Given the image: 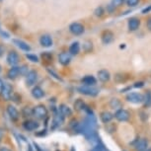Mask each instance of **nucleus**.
Wrapping results in <instances>:
<instances>
[{"instance_id": "5701e85b", "label": "nucleus", "mask_w": 151, "mask_h": 151, "mask_svg": "<svg viewBox=\"0 0 151 151\" xmlns=\"http://www.w3.org/2000/svg\"><path fill=\"white\" fill-rule=\"evenodd\" d=\"M100 119H101V121L103 122L104 124H108V122H110L114 119V115L112 113L105 111V112L101 113V115H100Z\"/></svg>"}, {"instance_id": "f8f14e48", "label": "nucleus", "mask_w": 151, "mask_h": 151, "mask_svg": "<svg viewBox=\"0 0 151 151\" xmlns=\"http://www.w3.org/2000/svg\"><path fill=\"white\" fill-rule=\"evenodd\" d=\"M127 27H129V30L132 31V32L138 30L139 27H140V20L136 18V17H132L127 21Z\"/></svg>"}, {"instance_id": "4c0bfd02", "label": "nucleus", "mask_w": 151, "mask_h": 151, "mask_svg": "<svg viewBox=\"0 0 151 151\" xmlns=\"http://www.w3.org/2000/svg\"><path fill=\"white\" fill-rule=\"evenodd\" d=\"M115 9H116V8L114 7V6H112V5H111V4H109V5H108V7H107V10L109 11L110 13H112L113 11H115Z\"/></svg>"}, {"instance_id": "20e7f679", "label": "nucleus", "mask_w": 151, "mask_h": 151, "mask_svg": "<svg viewBox=\"0 0 151 151\" xmlns=\"http://www.w3.org/2000/svg\"><path fill=\"white\" fill-rule=\"evenodd\" d=\"M69 32L75 36H80L85 32V27L78 22L71 23L69 25Z\"/></svg>"}, {"instance_id": "6e6552de", "label": "nucleus", "mask_w": 151, "mask_h": 151, "mask_svg": "<svg viewBox=\"0 0 151 151\" xmlns=\"http://www.w3.org/2000/svg\"><path fill=\"white\" fill-rule=\"evenodd\" d=\"M114 39H115V35L112 31L110 30H105L103 33L101 34V41L104 45H109L111 44Z\"/></svg>"}, {"instance_id": "4be33fe9", "label": "nucleus", "mask_w": 151, "mask_h": 151, "mask_svg": "<svg viewBox=\"0 0 151 151\" xmlns=\"http://www.w3.org/2000/svg\"><path fill=\"white\" fill-rule=\"evenodd\" d=\"M32 96L35 99H42L45 96V91L42 89L40 86H36L32 90Z\"/></svg>"}, {"instance_id": "bb28decb", "label": "nucleus", "mask_w": 151, "mask_h": 151, "mask_svg": "<svg viewBox=\"0 0 151 151\" xmlns=\"http://www.w3.org/2000/svg\"><path fill=\"white\" fill-rule=\"evenodd\" d=\"M110 106L112 109H118V108H119L122 106V103L119 101L118 99H113L112 101L110 102Z\"/></svg>"}, {"instance_id": "a19ab883", "label": "nucleus", "mask_w": 151, "mask_h": 151, "mask_svg": "<svg viewBox=\"0 0 151 151\" xmlns=\"http://www.w3.org/2000/svg\"><path fill=\"white\" fill-rule=\"evenodd\" d=\"M142 86H143V82H137L134 85V87H142Z\"/></svg>"}, {"instance_id": "6ab92c4d", "label": "nucleus", "mask_w": 151, "mask_h": 151, "mask_svg": "<svg viewBox=\"0 0 151 151\" xmlns=\"http://www.w3.org/2000/svg\"><path fill=\"white\" fill-rule=\"evenodd\" d=\"M98 78L101 82H108L111 79V74L107 69H101L98 71Z\"/></svg>"}, {"instance_id": "0eeeda50", "label": "nucleus", "mask_w": 151, "mask_h": 151, "mask_svg": "<svg viewBox=\"0 0 151 151\" xmlns=\"http://www.w3.org/2000/svg\"><path fill=\"white\" fill-rule=\"evenodd\" d=\"M114 116H115L119 122H127L130 119V114L129 113V111H127L124 109H119L116 111Z\"/></svg>"}, {"instance_id": "ea45409f", "label": "nucleus", "mask_w": 151, "mask_h": 151, "mask_svg": "<svg viewBox=\"0 0 151 151\" xmlns=\"http://www.w3.org/2000/svg\"><path fill=\"white\" fill-rule=\"evenodd\" d=\"M3 86H4V82L0 79V94H1L2 92V90H3Z\"/></svg>"}, {"instance_id": "9d476101", "label": "nucleus", "mask_w": 151, "mask_h": 151, "mask_svg": "<svg viewBox=\"0 0 151 151\" xmlns=\"http://www.w3.org/2000/svg\"><path fill=\"white\" fill-rule=\"evenodd\" d=\"M38 80V72L36 70H30L26 74V84L28 86H33Z\"/></svg>"}, {"instance_id": "72a5a7b5", "label": "nucleus", "mask_w": 151, "mask_h": 151, "mask_svg": "<svg viewBox=\"0 0 151 151\" xmlns=\"http://www.w3.org/2000/svg\"><path fill=\"white\" fill-rule=\"evenodd\" d=\"M47 72L52 76V77H55V79H58V80H60V81H61V78L58 76V74L56 73V72H55V71H53L52 69H50V68H47Z\"/></svg>"}, {"instance_id": "7c9ffc66", "label": "nucleus", "mask_w": 151, "mask_h": 151, "mask_svg": "<svg viewBox=\"0 0 151 151\" xmlns=\"http://www.w3.org/2000/svg\"><path fill=\"white\" fill-rule=\"evenodd\" d=\"M83 47H84V50H85V52H91L92 50V47H93V45H92V42H90V41H87V42H84V45H83Z\"/></svg>"}, {"instance_id": "c9c22d12", "label": "nucleus", "mask_w": 151, "mask_h": 151, "mask_svg": "<svg viewBox=\"0 0 151 151\" xmlns=\"http://www.w3.org/2000/svg\"><path fill=\"white\" fill-rule=\"evenodd\" d=\"M150 11H151V5H149V6H147V7H145L144 9H142L141 13L142 14H146V13H149Z\"/></svg>"}, {"instance_id": "f257e3e1", "label": "nucleus", "mask_w": 151, "mask_h": 151, "mask_svg": "<svg viewBox=\"0 0 151 151\" xmlns=\"http://www.w3.org/2000/svg\"><path fill=\"white\" fill-rule=\"evenodd\" d=\"M97 127V121L95 116L93 115H88V116L84 119V122H82L81 125V132L86 135V137L93 138V136L96 134L95 129Z\"/></svg>"}, {"instance_id": "ddd939ff", "label": "nucleus", "mask_w": 151, "mask_h": 151, "mask_svg": "<svg viewBox=\"0 0 151 151\" xmlns=\"http://www.w3.org/2000/svg\"><path fill=\"white\" fill-rule=\"evenodd\" d=\"M40 44L44 47H50L53 45L52 38L50 35H47V34H45V35L41 36V38H40Z\"/></svg>"}, {"instance_id": "c03bdc74", "label": "nucleus", "mask_w": 151, "mask_h": 151, "mask_svg": "<svg viewBox=\"0 0 151 151\" xmlns=\"http://www.w3.org/2000/svg\"><path fill=\"white\" fill-rule=\"evenodd\" d=\"M28 151H33V149H32V147H29V149H28Z\"/></svg>"}, {"instance_id": "7ed1b4c3", "label": "nucleus", "mask_w": 151, "mask_h": 151, "mask_svg": "<svg viewBox=\"0 0 151 151\" xmlns=\"http://www.w3.org/2000/svg\"><path fill=\"white\" fill-rule=\"evenodd\" d=\"M77 90L80 94L89 97H96L99 94V90L94 86H84V85H82V86L77 88Z\"/></svg>"}, {"instance_id": "f704fd0d", "label": "nucleus", "mask_w": 151, "mask_h": 151, "mask_svg": "<svg viewBox=\"0 0 151 151\" xmlns=\"http://www.w3.org/2000/svg\"><path fill=\"white\" fill-rule=\"evenodd\" d=\"M146 27L147 29L151 32V16H149L146 20Z\"/></svg>"}, {"instance_id": "412c9836", "label": "nucleus", "mask_w": 151, "mask_h": 151, "mask_svg": "<svg viewBox=\"0 0 151 151\" xmlns=\"http://www.w3.org/2000/svg\"><path fill=\"white\" fill-rule=\"evenodd\" d=\"M80 52V44L78 42H74L69 47V55H77Z\"/></svg>"}, {"instance_id": "1a4fd4ad", "label": "nucleus", "mask_w": 151, "mask_h": 151, "mask_svg": "<svg viewBox=\"0 0 151 151\" xmlns=\"http://www.w3.org/2000/svg\"><path fill=\"white\" fill-rule=\"evenodd\" d=\"M0 95L2 96L5 101H9L12 98V95H13V88L11 86L10 84L8 83H4V86H3V90Z\"/></svg>"}, {"instance_id": "a18cd8bd", "label": "nucleus", "mask_w": 151, "mask_h": 151, "mask_svg": "<svg viewBox=\"0 0 151 151\" xmlns=\"http://www.w3.org/2000/svg\"><path fill=\"white\" fill-rule=\"evenodd\" d=\"M0 73H1V66H0Z\"/></svg>"}, {"instance_id": "dca6fc26", "label": "nucleus", "mask_w": 151, "mask_h": 151, "mask_svg": "<svg viewBox=\"0 0 151 151\" xmlns=\"http://www.w3.org/2000/svg\"><path fill=\"white\" fill-rule=\"evenodd\" d=\"M7 114L13 122H16L19 119L20 114L18 112V110H17L14 106H12V105H9V106L7 107Z\"/></svg>"}, {"instance_id": "f3484780", "label": "nucleus", "mask_w": 151, "mask_h": 151, "mask_svg": "<svg viewBox=\"0 0 151 151\" xmlns=\"http://www.w3.org/2000/svg\"><path fill=\"white\" fill-rule=\"evenodd\" d=\"M148 148V141L146 138L137 139L134 143V149L136 151H143Z\"/></svg>"}, {"instance_id": "4468645a", "label": "nucleus", "mask_w": 151, "mask_h": 151, "mask_svg": "<svg viewBox=\"0 0 151 151\" xmlns=\"http://www.w3.org/2000/svg\"><path fill=\"white\" fill-rule=\"evenodd\" d=\"M13 42H14V45H15L17 47H19L20 50H23V52H31L30 45H28L26 42L22 41V40H19V39H14Z\"/></svg>"}, {"instance_id": "39448f33", "label": "nucleus", "mask_w": 151, "mask_h": 151, "mask_svg": "<svg viewBox=\"0 0 151 151\" xmlns=\"http://www.w3.org/2000/svg\"><path fill=\"white\" fill-rule=\"evenodd\" d=\"M6 60L7 63L11 65V66H16L20 61V55L15 50H11V52H8V55L6 56Z\"/></svg>"}, {"instance_id": "423d86ee", "label": "nucleus", "mask_w": 151, "mask_h": 151, "mask_svg": "<svg viewBox=\"0 0 151 151\" xmlns=\"http://www.w3.org/2000/svg\"><path fill=\"white\" fill-rule=\"evenodd\" d=\"M127 100L130 103L133 104H139L141 102H143L144 97L140 93H136V92H132L127 95Z\"/></svg>"}, {"instance_id": "37998d69", "label": "nucleus", "mask_w": 151, "mask_h": 151, "mask_svg": "<svg viewBox=\"0 0 151 151\" xmlns=\"http://www.w3.org/2000/svg\"><path fill=\"white\" fill-rule=\"evenodd\" d=\"M143 151H151V148H147V149H145Z\"/></svg>"}, {"instance_id": "79ce46f5", "label": "nucleus", "mask_w": 151, "mask_h": 151, "mask_svg": "<svg viewBox=\"0 0 151 151\" xmlns=\"http://www.w3.org/2000/svg\"><path fill=\"white\" fill-rule=\"evenodd\" d=\"M0 151H11V150L7 147H2V148H0Z\"/></svg>"}, {"instance_id": "2f4dec72", "label": "nucleus", "mask_w": 151, "mask_h": 151, "mask_svg": "<svg viewBox=\"0 0 151 151\" xmlns=\"http://www.w3.org/2000/svg\"><path fill=\"white\" fill-rule=\"evenodd\" d=\"M143 101H145V106H150L151 105V93L150 91H147L146 95H145V100H143Z\"/></svg>"}, {"instance_id": "58836bf2", "label": "nucleus", "mask_w": 151, "mask_h": 151, "mask_svg": "<svg viewBox=\"0 0 151 151\" xmlns=\"http://www.w3.org/2000/svg\"><path fill=\"white\" fill-rule=\"evenodd\" d=\"M3 53H4V47L1 44H0V58L3 55Z\"/></svg>"}, {"instance_id": "c756f323", "label": "nucleus", "mask_w": 151, "mask_h": 151, "mask_svg": "<svg viewBox=\"0 0 151 151\" xmlns=\"http://www.w3.org/2000/svg\"><path fill=\"white\" fill-rule=\"evenodd\" d=\"M26 58L32 62H36V63H37V62H39V58L36 55H33V53H27Z\"/></svg>"}, {"instance_id": "a878e982", "label": "nucleus", "mask_w": 151, "mask_h": 151, "mask_svg": "<svg viewBox=\"0 0 151 151\" xmlns=\"http://www.w3.org/2000/svg\"><path fill=\"white\" fill-rule=\"evenodd\" d=\"M74 108H75L76 110H83V109H86V107H85V104L83 103V101L82 100H77V101L74 103Z\"/></svg>"}, {"instance_id": "9b49d317", "label": "nucleus", "mask_w": 151, "mask_h": 151, "mask_svg": "<svg viewBox=\"0 0 151 151\" xmlns=\"http://www.w3.org/2000/svg\"><path fill=\"white\" fill-rule=\"evenodd\" d=\"M39 122L36 121H33V119H28V121H25L23 122V127H24L25 130L27 132H34V130L39 129Z\"/></svg>"}, {"instance_id": "473e14b6", "label": "nucleus", "mask_w": 151, "mask_h": 151, "mask_svg": "<svg viewBox=\"0 0 151 151\" xmlns=\"http://www.w3.org/2000/svg\"><path fill=\"white\" fill-rule=\"evenodd\" d=\"M125 1H127V4L129 5V7H134L139 3L140 0H125Z\"/></svg>"}, {"instance_id": "e433bc0d", "label": "nucleus", "mask_w": 151, "mask_h": 151, "mask_svg": "<svg viewBox=\"0 0 151 151\" xmlns=\"http://www.w3.org/2000/svg\"><path fill=\"white\" fill-rule=\"evenodd\" d=\"M4 134H5V130H4V129L0 127V143H1L2 139H3V137H4Z\"/></svg>"}, {"instance_id": "49530a36", "label": "nucleus", "mask_w": 151, "mask_h": 151, "mask_svg": "<svg viewBox=\"0 0 151 151\" xmlns=\"http://www.w3.org/2000/svg\"><path fill=\"white\" fill-rule=\"evenodd\" d=\"M0 1H2V0H0Z\"/></svg>"}, {"instance_id": "2eb2a0df", "label": "nucleus", "mask_w": 151, "mask_h": 151, "mask_svg": "<svg viewBox=\"0 0 151 151\" xmlns=\"http://www.w3.org/2000/svg\"><path fill=\"white\" fill-rule=\"evenodd\" d=\"M71 61V55H69V52H60L58 55V62L60 63L61 65L63 66H66L70 63Z\"/></svg>"}, {"instance_id": "cd10ccee", "label": "nucleus", "mask_w": 151, "mask_h": 151, "mask_svg": "<svg viewBox=\"0 0 151 151\" xmlns=\"http://www.w3.org/2000/svg\"><path fill=\"white\" fill-rule=\"evenodd\" d=\"M124 2H125V0H111V5L115 8H118V7H121Z\"/></svg>"}, {"instance_id": "aec40b11", "label": "nucleus", "mask_w": 151, "mask_h": 151, "mask_svg": "<svg viewBox=\"0 0 151 151\" xmlns=\"http://www.w3.org/2000/svg\"><path fill=\"white\" fill-rule=\"evenodd\" d=\"M81 82L84 86H94V85L96 84L97 80H96V78L92 75H86L85 77L82 78Z\"/></svg>"}, {"instance_id": "a211bd4d", "label": "nucleus", "mask_w": 151, "mask_h": 151, "mask_svg": "<svg viewBox=\"0 0 151 151\" xmlns=\"http://www.w3.org/2000/svg\"><path fill=\"white\" fill-rule=\"evenodd\" d=\"M19 75H21V73H20V67L19 66H12L9 70H8V72H7V77L9 78V79H11V80H14V79H16Z\"/></svg>"}, {"instance_id": "de8ad7c7", "label": "nucleus", "mask_w": 151, "mask_h": 151, "mask_svg": "<svg viewBox=\"0 0 151 151\" xmlns=\"http://www.w3.org/2000/svg\"><path fill=\"white\" fill-rule=\"evenodd\" d=\"M0 31H1V29H0Z\"/></svg>"}, {"instance_id": "b1692460", "label": "nucleus", "mask_w": 151, "mask_h": 151, "mask_svg": "<svg viewBox=\"0 0 151 151\" xmlns=\"http://www.w3.org/2000/svg\"><path fill=\"white\" fill-rule=\"evenodd\" d=\"M59 113H60V115L63 116H69L72 115V111H71V109L68 106H66V105H60L59 106Z\"/></svg>"}, {"instance_id": "c85d7f7f", "label": "nucleus", "mask_w": 151, "mask_h": 151, "mask_svg": "<svg viewBox=\"0 0 151 151\" xmlns=\"http://www.w3.org/2000/svg\"><path fill=\"white\" fill-rule=\"evenodd\" d=\"M94 14H95V16L97 17H102L105 14V9L102 6L97 7L95 11H94Z\"/></svg>"}, {"instance_id": "393cba45", "label": "nucleus", "mask_w": 151, "mask_h": 151, "mask_svg": "<svg viewBox=\"0 0 151 151\" xmlns=\"http://www.w3.org/2000/svg\"><path fill=\"white\" fill-rule=\"evenodd\" d=\"M42 60H45L47 62H52V55L48 52H45L44 53H42Z\"/></svg>"}, {"instance_id": "f03ea898", "label": "nucleus", "mask_w": 151, "mask_h": 151, "mask_svg": "<svg viewBox=\"0 0 151 151\" xmlns=\"http://www.w3.org/2000/svg\"><path fill=\"white\" fill-rule=\"evenodd\" d=\"M32 115L39 119H44L47 116V109L44 105H38L33 109Z\"/></svg>"}]
</instances>
